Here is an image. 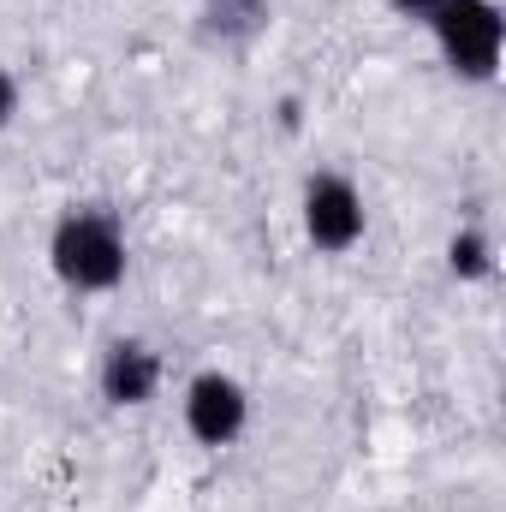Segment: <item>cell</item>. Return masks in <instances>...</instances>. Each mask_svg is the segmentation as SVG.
<instances>
[{
    "label": "cell",
    "mask_w": 506,
    "mask_h": 512,
    "mask_svg": "<svg viewBox=\"0 0 506 512\" xmlns=\"http://www.w3.org/2000/svg\"><path fill=\"white\" fill-rule=\"evenodd\" d=\"M48 262L72 292H114L126 280V233L108 209H78L54 227Z\"/></svg>",
    "instance_id": "cell-1"
},
{
    "label": "cell",
    "mask_w": 506,
    "mask_h": 512,
    "mask_svg": "<svg viewBox=\"0 0 506 512\" xmlns=\"http://www.w3.org/2000/svg\"><path fill=\"white\" fill-rule=\"evenodd\" d=\"M447 66L471 84H489L495 66H501V42H506V24H501V6L495 0H441L435 18H429Z\"/></svg>",
    "instance_id": "cell-2"
},
{
    "label": "cell",
    "mask_w": 506,
    "mask_h": 512,
    "mask_svg": "<svg viewBox=\"0 0 506 512\" xmlns=\"http://www.w3.org/2000/svg\"><path fill=\"white\" fill-rule=\"evenodd\" d=\"M304 233H310L316 251L328 256L352 251L364 239V197H358V185L340 179V173H316L304 185Z\"/></svg>",
    "instance_id": "cell-3"
},
{
    "label": "cell",
    "mask_w": 506,
    "mask_h": 512,
    "mask_svg": "<svg viewBox=\"0 0 506 512\" xmlns=\"http://www.w3.org/2000/svg\"><path fill=\"white\" fill-rule=\"evenodd\" d=\"M251 423V393L221 376V370H203L197 382L185 387V429L203 441V447H233Z\"/></svg>",
    "instance_id": "cell-4"
},
{
    "label": "cell",
    "mask_w": 506,
    "mask_h": 512,
    "mask_svg": "<svg viewBox=\"0 0 506 512\" xmlns=\"http://www.w3.org/2000/svg\"><path fill=\"white\" fill-rule=\"evenodd\" d=\"M155 387H161V358H155V346H143V340H114L108 358H102V393H108L114 405H149Z\"/></svg>",
    "instance_id": "cell-5"
},
{
    "label": "cell",
    "mask_w": 506,
    "mask_h": 512,
    "mask_svg": "<svg viewBox=\"0 0 506 512\" xmlns=\"http://www.w3.org/2000/svg\"><path fill=\"white\" fill-rule=\"evenodd\" d=\"M209 30L221 36V42H245L262 30V18H268V0H209Z\"/></svg>",
    "instance_id": "cell-6"
},
{
    "label": "cell",
    "mask_w": 506,
    "mask_h": 512,
    "mask_svg": "<svg viewBox=\"0 0 506 512\" xmlns=\"http://www.w3.org/2000/svg\"><path fill=\"white\" fill-rule=\"evenodd\" d=\"M447 268H453L459 280H483V274L495 268V245H489V233H477V227L453 233V245H447Z\"/></svg>",
    "instance_id": "cell-7"
},
{
    "label": "cell",
    "mask_w": 506,
    "mask_h": 512,
    "mask_svg": "<svg viewBox=\"0 0 506 512\" xmlns=\"http://www.w3.org/2000/svg\"><path fill=\"white\" fill-rule=\"evenodd\" d=\"M12 114H18V84H12V72L0 66V131L12 126Z\"/></svg>",
    "instance_id": "cell-8"
},
{
    "label": "cell",
    "mask_w": 506,
    "mask_h": 512,
    "mask_svg": "<svg viewBox=\"0 0 506 512\" xmlns=\"http://www.w3.org/2000/svg\"><path fill=\"white\" fill-rule=\"evenodd\" d=\"M387 6H393V12H399V18H417V24H429V18H435V6H441V0H387Z\"/></svg>",
    "instance_id": "cell-9"
}]
</instances>
